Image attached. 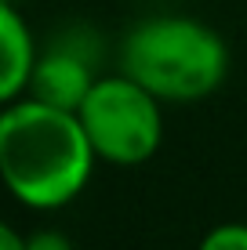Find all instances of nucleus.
Returning <instances> with one entry per match:
<instances>
[{
  "mask_svg": "<svg viewBox=\"0 0 247 250\" xmlns=\"http://www.w3.org/2000/svg\"><path fill=\"white\" fill-rule=\"evenodd\" d=\"M37 37L11 0H0V105L22 98L29 91V76L37 65Z\"/></svg>",
  "mask_w": 247,
  "mask_h": 250,
  "instance_id": "39448f33",
  "label": "nucleus"
},
{
  "mask_svg": "<svg viewBox=\"0 0 247 250\" xmlns=\"http://www.w3.org/2000/svg\"><path fill=\"white\" fill-rule=\"evenodd\" d=\"M76 116L95 156L113 167H138L164 142V102L127 73L95 76Z\"/></svg>",
  "mask_w": 247,
  "mask_h": 250,
  "instance_id": "7ed1b4c3",
  "label": "nucleus"
},
{
  "mask_svg": "<svg viewBox=\"0 0 247 250\" xmlns=\"http://www.w3.org/2000/svg\"><path fill=\"white\" fill-rule=\"evenodd\" d=\"M120 73L160 102L189 105L211 98L229 76V47L215 25L193 15H149L127 29Z\"/></svg>",
  "mask_w": 247,
  "mask_h": 250,
  "instance_id": "f03ea898",
  "label": "nucleus"
},
{
  "mask_svg": "<svg viewBox=\"0 0 247 250\" xmlns=\"http://www.w3.org/2000/svg\"><path fill=\"white\" fill-rule=\"evenodd\" d=\"M0 250H25V236L4 218H0Z\"/></svg>",
  "mask_w": 247,
  "mask_h": 250,
  "instance_id": "6e6552de",
  "label": "nucleus"
},
{
  "mask_svg": "<svg viewBox=\"0 0 247 250\" xmlns=\"http://www.w3.org/2000/svg\"><path fill=\"white\" fill-rule=\"evenodd\" d=\"M84 124L73 109L22 94L0 105V185L29 210L69 207L95 174Z\"/></svg>",
  "mask_w": 247,
  "mask_h": 250,
  "instance_id": "f257e3e1",
  "label": "nucleus"
},
{
  "mask_svg": "<svg viewBox=\"0 0 247 250\" xmlns=\"http://www.w3.org/2000/svg\"><path fill=\"white\" fill-rule=\"evenodd\" d=\"M197 250H247V225L244 221H222L207 229Z\"/></svg>",
  "mask_w": 247,
  "mask_h": 250,
  "instance_id": "423d86ee",
  "label": "nucleus"
},
{
  "mask_svg": "<svg viewBox=\"0 0 247 250\" xmlns=\"http://www.w3.org/2000/svg\"><path fill=\"white\" fill-rule=\"evenodd\" d=\"M25 250H76L73 239L58 229H37L25 236Z\"/></svg>",
  "mask_w": 247,
  "mask_h": 250,
  "instance_id": "0eeeda50",
  "label": "nucleus"
},
{
  "mask_svg": "<svg viewBox=\"0 0 247 250\" xmlns=\"http://www.w3.org/2000/svg\"><path fill=\"white\" fill-rule=\"evenodd\" d=\"M91 83H95V69H91L88 55L58 44V47H47L37 55V65H33V76H29V91L33 98L47 102V105H58V109H80V102L88 98Z\"/></svg>",
  "mask_w": 247,
  "mask_h": 250,
  "instance_id": "20e7f679",
  "label": "nucleus"
}]
</instances>
